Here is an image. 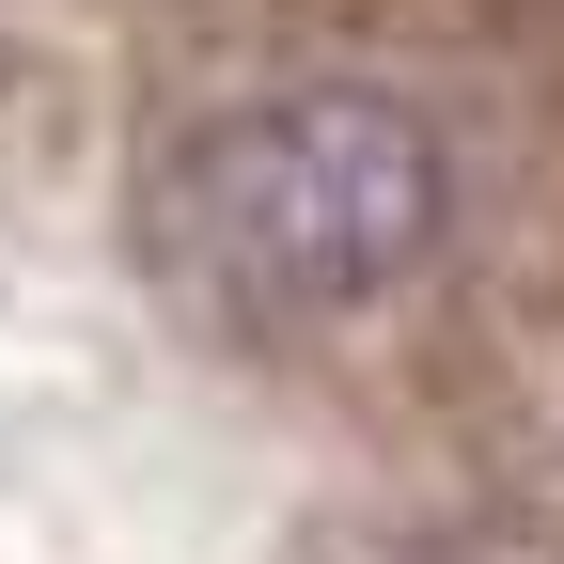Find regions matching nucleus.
I'll use <instances>...</instances> for the list:
<instances>
[{
    "label": "nucleus",
    "instance_id": "1",
    "mask_svg": "<svg viewBox=\"0 0 564 564\" xmlns=\"http://www.w3.org/2000/svg\"><path fill=\"white\" fill-rule=\"evenodd\" d=\"M470 236V173L423 95L361 63H251V79H188L126 158V251L141 282L220 329V345H345L408 314Z\"/></svg>",
    "mask_w": 564,
    "mask_h": 564
}]
</instances>
